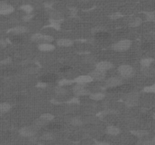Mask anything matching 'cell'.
<instances>
[{"instance_id":"cell-1","label":"cell","mask_w":155,"mask_h":145,"mask_svg":"<svg viewBox=\"0 0 155 145\" xmlns=\"http://www.w3.org/2000/svg\"><path fill=\"white\" fill-rule=\"evenodd\" d=\"M120 74L123 78H131L135 74L134 69L130 65H122L118 69Z\"/></svg>"},{"instance_id":"cell-2","label":"cell","mask_w":155,"mask_h":145,"mask_svg":"<svg viewBox=\"0 0 155 145\" xmlns=\"http://www.w3.org/2000/svg\"><path fill=\"white\" fill-rule=\"evenodd\" d=\"M130 45H131V42H130V40H121V41L115 43L113 45V49H114L115 51H124L130 49Z\"/></svg>"},{"instance_id":"cell-3","label":"cell","mask_w":155,"mask_h":145,"mask_svg":"<svg viewBox=\"0 0 155 145\" xmlns=\"http://www.w3.org/2000/svg\"><path fill=\"white\" fill-rule=\"evenodd\" d=\"M139 101V94L135 92H132L126 97V103L128 107H134L137 105Z\"/></svg>"},{"instance_id":"cell-4","label":"cell","mask_w":155,"mask_h":145,"mask_svg":"<svg viewBox=\"0 0 155 145\" xmlns=\"http://www.w3.org/2000/svg\"><path fill=\"white\" fill-rule=\"evenodd\" d=\"M84 84L77 83V85H74V87L73 88V93L76 96H83V95H86L89 94V91L87 89H85L83 85Z\"/></svg>"},{"instance_id":"cell-5","label":"cell","mask_w":155,"mask_h":145,"mask_svg":"<svg viewBox=\"0 0 155 145\" xmlns=\"http://www.w3.org/2000/svg\"><path fill=\"white\" fill-rule=\"evenodd\" d=\"M14 11V8L5 2H0V15H9Z\"/></svg>"},{"instance_id":"cell-6","label":"cell","mask_w":155,"mask_h":145,"mask_svg":"<svg viewBox=\"0 0 155 145\" xmlns=\"http://www.w3.org/2000/svg\"><path fill=\"white\" fill-rule=\"evenodd\" d=\"M123 83V80L120 78L117 77H113V78L108 79L106 81V86L108 88L117 87L118 85H120Z\"/></svg>"},{"instance_id":"cell-7","label":"cell","mask_w":155,"mask_h":145,"mask_svg":"<svg viewBox=\"0 0 155 145\" xmlns=\"http://www.w3.org/2000/svg\"><path fill=\"white\" fill-rule=\"evenodd\" d=\"M93 81V79L92 78V76L90 75H83V76H80L78 77L75 79L73 80L74 82L77 83H80V84H86L88 82H91Z\"/></svg>"},{"instance_id":"cell-8","label":"cell","mask_w":155,"mask_h":145,"mask_svg":"<svg viewBox=\"0 0 155 145\" xmlns=\"http://www.w3.org/2000/svg\"><path fill=\"white\" fill-rule=\"evenodd\" d=\"M90 76H92L93 80H102L105 77V72L104 71L96 69L90 73Z\"/></svg>"},{"instance_id":"cell-9","label":"cell","mask_w":155,"mask_h":145,"mask_svg":"<svg viewBox=\"0 0 155 145\" xmlns=\"http://www.w3.org/2000/svg\"><path fill=\"white\" fill-rule=\"evenodd\" d=\"M112 67H113V64L109 61L99 62V63H97L96 65V69L104 71V72H105L106 70L111 69Z\"/></svg>"},{"instance_id":"cell-10","label":"cell","mask_w":155,"mask_h":145,"mask_svg":"<svg viewBox=\"0 0 155 145\" xmlns=\"http://www.w3.org/2000/svg\"><path fill=\"white\" fill-rule=\"evenodd\" d=\"M20 135L24 136V137H31V136L34 135L35 132L33 129H31L30 127H24L20 130Z\"/></svg>"},{"instance_id":"cell-11","label":"cell","mask_w":155,"mask_h":145,"mask_svg":"<svg viewBox=\"0 0 155 145\" xmlns=\"http://www.w3.org/2000/svg\"><path fill=\"white\" fill-rule=\"evenodd\" d=\"M142 72L144 76L151 77V76H153L154 75L155 70L153 67H151V65L148 66V67H142Z\"/></svg>"},{"instance_id":"cell-12","label":"cell","mask_w":155,"mask_h":145,"mask_svg":"<svg viewBox=\"0 0 155 145\" xmlns=\"http://www.w3.org/2000/svg\"><path fill=\"white\" fill-rule=\"evenodd\" d=\"M27 31V29L25 27H23V26H18V27H15L12 29H11L9 30L10 33H12L14 34L18 35L21 34V33H26Z\"/></svg>"},{"instance_id":"cell-13","label":"cell","mask_w":155,"mask_h":145,"mask_svg":"<svg viewBox=\"0 0 155 145\" xmlns=\"http://www.w3.org/2000/svg\"><path fill=\"white\" fill-rule=\"evenodd\" d=\"M55 49V46L49 43H42L39 45V49L42 51H51Z\"/></svg>"},{"instance_id":"cell-14","label":"cell","mask_w":155,"mask_h":145,"mask_svg":"<svg viewBox=\"0 0 155 145\" xmlns=\"http://www.w3.org/2000/svg\"><path fill=\"white\" fill-rule=\"evenodd\" d=\"M42 82H44L46 83H49V82H55L57 80V76L55 74H46L42 77Z\"/></svg>"},{"instance_id":"cell-15","label":"cell","mask_w":155,"mask_h":145,"mask_svg":"<svg viewBox=\"0 0 155 145\" xmlns=\"http://www.w3.org/2000/svg\"><path fill=\"white\" fill-rule=\"evenodd\" d=\"M58 45L59 46H63V47H68L70 45H73V41L68 39H61L58 40L57 42Z\"/></svg>"},{"instance_id":"cell-16","label":"cell","mask_w":155,"mask_h":145,"mask_svg":"<svg viewBox=\"0 0 155 145\" xmlns=\"http://www.w3.org/2000/svg\"><path fill=\"white\" fill-rule=\"evenodd\" d=\"M107 132L111 135H117L120 133V130L115 126H109L107 129Z\"/></svg>"},{"instance_id":"cell-17","label":"cell","mask_w":155,"mask_h":145,"mask_svg":"<svg viewBox=\"0 0 155 145\" xmlns=\"http://www.w3.org/2000/svg\"><path fill=\"white\" fill-rule=\"evenodd\" d=\"M142 22V19H141V18H132V20H130V27H139V25H141Z\"/></svg>"},{"instance_id":"cell-18","label":"cell","mask_w":155,"mask_h":145,"mask_svg":"<svg viewBox=\"0 0 155 145\" xmlns=\"http://www.w3.org/2000/svg\"><path fill=\"white\" fill-rule=\"evenodd\" d=\"M11 108V106L9 103H0V113H6L8 111H10V109Z\"/></svg>"},{"instance_id":"cell-19","label":"cell","mask_w":155,"mask_h":145,"mask_svg":"<svg viewBox=\"0 0 155 145\" xmlns=\"http://www.w3.org/2000/svg\"><path fill=\"white\" fill-rule=\"evenodd\" d=\"M131 133L134 135L137 136V137H139V138H142L144 136L148 135V132L144 130H137V131H131Z\"/></svg>"},{"instance_id":"cell-20","label":"cell","mask_w":155,"mask_h":145,"mask_svg":"<svg viewBox=\"0 0 155 145\" xmlns=\"http://www.w3.org/2000/svg\"><path fill=\"white\" fill-rule=\"evenodd\" d=\"M154 62V59L151 58H144L141 61V64L142 67H148V66H151L152 64V63Z\"/></svg>"},{"instance_id":"cell-21","label":"cell","mask_w":155,"mask_h":145,"mask_svg":"<svg viewBox=\"0 0 155 145\" xmlns=\"http://www.w3.org/2000/svg\"><path fill=\"white\" fill-rule=\"evenodd\" d=\"M96 38L99 40H105L109 38V34L105 33V32L100 31V32H98V33H97Z\"/></svg>"},{"instance_id":"cell-22","label":"cell","mask_w":155,"mask_h":145,"mask_svg":"<svg viewBox=\"0 0 155 145\" xmlns=\"http://www.w3.org/2000/svg\"><path fill=\"white\" fill-rule=\"evenodd\" d=\"M61 128V125L58 122H52L48 125V129L51 131H58Z\"/></svg>"},{"instance_id":"cell-23","label":"cell","mask_w":155,"mask_h":145,"mask_svg":"<svg viewBox=\"0 0 155 145\" xmlns=\"http://www.w3.org/2000/svg\"><path fill=\"white\" fill-rule=\"evenodd\" d=\"M104 94L103 93H95V94H92L90 95V98L92 100H95V101H100V100H102L104 98Z\"/></svg>"},{"instance_id":"cell-24","label":"cell","mask_w":155,"mask_h":145,"mask_svg":"<svg viewBox=\"0 0 155 145\" xmlns=\"http://www.w3.org/2000/svg\"><path fill=\"white\" fill-rule=\"evenodd\" d=\"M31 39L34 42H43V35L40 33H36L32 36Z\"/></svg>"},{"instance_id":"cell-25","label":"cell","mask_w":155,"mask_h":145,"mask_svg":"<svg viewBox=\"0 0 155 145\" xmlns=\"http://www.w3.org/2000/svg\"><path fill=\"white\" fill-rule=\"evenodd\" d=\"M55 92L58 95H65L66 94H68V90L63 88V86H59V87L56 88Z\"/></svg>"},{"instance_id":"cell-26","label":"cell","mask_w":155,"mask_h":145,"mask_svg":"<svg viewBox=\"0 0 155 145\" xmlns=\"http://www.w3.org/2000/svg\"><path fill=\"white\" fill-rule=\"evenodd\" d=\"M74 82L73 80H67V79H63V80H60L59 81V85L60 86H64V85H71L72 83H73Z\"/></svg>"},{"instance_id":"cell-27","label":"cell","mask_w":155,"mask_h":145,"mask_svg":"<svg viewBox=\"0 0 155 145\" xmlns=\"http://www.w3.org/2000/svg\"><path fill=\"white\" fill-rule=\"evenodd\" d=\"M40 119L45 120V121H51L54 119V116L50 113H44L40 116Z\"/></svg>"},{"instance_id":"cell-28","label":"cell","mask_w":155,"mask_h":145,"mask_svg":"<svg viewBox=\"0 0 155 145\" xmlns=\"http://www.w3.org/2000/svg\"><path fill=\"white\" fill-rule=\"evenodd\" d=\"M20 9L25 11L26 13L30 14V13H31L32 11H33V7L30 6V5H24V6H22L21 7H20Z\"/></svg>"},{"instance_id":"cell-29","label":"cell","mask_w":155,"mask_h":145,"mask_svg":"<svg viewBox=\"0 0 155 145\" xmlns=\"http://www.w3.org/2000/svg\"><path fill=\"white\" fill-rule=\"evenodd\" d=\"M70 122H71L72 125H77V126L80 125L82 124V121L80 120V119H79V118H73V119H72L71 120Z\"/></svg>"},{"instance_id":"cell-30","label":"cell","mask_w":155,"mask_h":145,"mask_svg":"<svg viewBox=\"0 0 155 145\" xmlns=\"http://www.w3.org/2000/svg\"><path fill=\"white\" fill-rule=\"evenodd\" d=\"M146 18L148 21H154V12H146Z\"/></svg>"},{"instance_id":"cell-31","label":"cell","mask_w":155,"mask_h":145,"mask_svg":"<svg viewBox=\"0 0 155 145\" xmlns=\"http://www.w3.org/2000/svg\"><path fill=\"white\" fill-rule=\"evenodd\" d=\"M144 92L148 93H154L155 92V85H152L150 86H147L144 89Z\"/></svg>"},{"instance_id":"cell-32","label":"cell","mask_w":155,"mask_h":145,"mask_svg":"<svg viewBox=\"0 0 155 145\" xmlns=\"http://www.w3.org/2000/svg\"><path fill=\"white\" fill-rule=\"evenodd\" d=\"M42 140H46V141H50L54 138V135L51 133H46L44 134L42 137Z\"/></svg>"},{"instance_id":"cell-33","label":"cell","mask_w":155,"mask_h":145,"mask_svg":"<svg viewBox=\"0 0 155 145\" xmlns=\"http://www.w3.org/2000/svg\"><path fill=\"white\" fill-rule=\"evenodd\" d=\"M53 41V37L49 35H43V42H51Z\"/></svg>"},{"instance_id":"cell-34","label":"cell","mask_w":155,"mask_h":145,"mask_svg":"<svg viewBox=\"0 0 155 145\" xmlns=\"http://www.w3.org/2000/svg\"><path fill=\"white\" fill-rule=\"evenodd\" d=\"M68 103H70V104H79L80 103V100L77 98H73L72 99L68 101Z\"/></svg>"},{"instance_id":"cell-35","label":"cell","mask_w":155,"mask_h":145,"mask_svg":"<svg viewBox=\"0 0 155 145\" xmlns=\"http://www.w3.org/2000/svg\"><path fill=\"white\" fill-rule=\"evenodd\" d=\"M121 17H123V15H120V13H114L111 16V19H117V18H120Z\"/></svg>"},{"instance_id":"cell-36","label":"cell","mask_w":155,"mask_h":145,"mask_svg":"<svg viewBox=\"0 0 155 145\" xmlns=\"http://www.w3.org/2000/svg\"><path fill=\"white\" fill-rule=\"evenodd\" d=\"M33 18V15H31L30 13V14H27L26 16H24V21H28V20H31V18Z\"/></svg>"},{"instance_id":"cell-37","label":"cell","mask_w":155,"mask_h":145,"mask_svg":"<svg viewBox=\"0 0 155 145\" xmlns=\"http://www.w3.org/2000/svg\"><path fill=\"white\" fill-rule=\"evenodd\" d=\"M22 42V39L20 37H18V36H17V37H15V38H13V42H15V43H19V42Z\"/></svg>"},{"instance_id":"cell-38","label":"cell","mask_w":155,"mask_h":145,"mask_svg":"<svg viewBox=\"0 0 155 145\" xmlns=\"http://www.w3.org/2000/svg\"><path fill=\"white\" fill-rule=\"evenodd\" d=\"M46 86H47V83H46V82H40V83L37 84V87L46 88Z\"/></svg>"},{"instance_id":"cell-39","label":"cell","mask_w":155,"mask_h":145,"mask_svg":"<svg viewBox=\"0 0 155 145\" xmlns=\"http://www.w3.org/2000/svg\"><path fill=\"white\" fill-rule=\"evenodd\" d=\"M69 69H70V67L67 66V67H63V68H62V69H61V71H64V72H65V71L68 70H69Z\"/></svg>"},{"instance_id":"cell-40","label":"cell","mask_w":155,"mask_h":145,"mask_svg":"<svg viewBox=\"0 0 155 145\" xmlns=\"http://www.w3.org/2000/svg\"><path fill=\"white\" fill-rule=\"evenodd\" d=\"M0 44H2V46H6V41H1V42H0Z\"/></svg>"}]
</instances>
